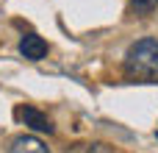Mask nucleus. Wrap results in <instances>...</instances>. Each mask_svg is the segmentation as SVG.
<instances>
[{"label": "nucleus", "mask_w": 158, "mask_h": 153, "mask_svg": "<svg viewBox=\"0 0 158 153\" xmlns=\"http://www.w3.org/2000/svg\"><path fill=\"white\" fill-rule=\"evenodd\" d=\"M125 72L131 78H158V39H139L128 47Z\"/></svg>", "instance_id": "f257e3e1"}, {"label": "nucleus", "mask_w": 158, "mask_h": 153, "mask_svg": "<svg viewBox=\"0 0 158 153\" xmlns=\"http://www.w3.org/2000/svg\"><path fill=\"white\" fill-rule=\"evenodd\" d=\"M17 117H19L28 128H33V131H39V134H53V123L47 120V114H42V111L33 109V106L17 109Z\"/></svg>", "instance_id": "f03ea898"}, {"label": "nucleus", "mask_w": 158, "mask_h": 153, "mask_svg": "<svg viewBox=\"0 0 158 153\" xmlns=\"http://www.w3.org/2000/svg\"><path fill=\"white\" fill-rule=\"evenodd\" d=\"M19 53L28 59V61H42L47 56V42L36 33H25L22 42H19Z\"/></svg>", "instance_id": "7ed1b4c3"}, {"label": "nucleus", "mask_w": 158, "mask_h": 153, "mask_svg": "<svg viewBox=\"0 0 158 153\" xmlns=\"http://www.w3.org/2000/svg\"><path fill=\"white\" fill-rule=\"evenodd\" d=\"M8 153H50V148L39 139V137H31V134H22L11 142Z\"/></svg>", "instance_id": "20e7f679"}, {"label": "nucleus", "mask_w": 158, "mask_h": 153, "mask_svg": "<svg viewBox=\"0 0 158 153\" xmlns=\"http://www.w3.org/2000/svg\"><path fill=\"white\" fill-rule=\"evenodd\" d=\"M156 8H158V0H131V14H136V17H147Z\"/></svg>", "instance_id": "39448f33"}, {"label": "nucleus", "mask_w": 158, "mask_h": 153, "mask_svg": "<svg viewBox=\"0 0 158 153\" xmlns=\"http://www.w3.org/2000/svg\"><path fill=\"white\" fill-rule=\"evenodd\" d=\"M86 153H108V151H106L103 145H89V148H86Z\"/></svg>", "instance_id": "423d86ee"}, {"label": "nucleus", "mask_w": 158, "mask_h": 153, "mask_svg": "<svg viewBox=\"0 0 158 153\" xmlns=\"http://www.w3.org/2000/svg\"><path fill=\"white\" fill-rule=\"evenodd\" d=\"M156 137H158V131H156Z\"/></svg>", "instance_id": "0eeeda50"}]
</instances>
